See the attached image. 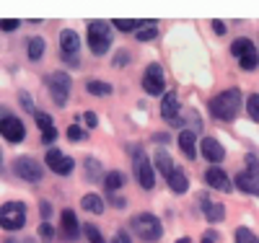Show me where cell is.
<instances>
[{
    "label": "cell",
    "mask_w": 259,
    "mask_h": 243,
    "mask_svg": "<svg viewBox=\"0 0 259 243\" xmlns=\"http://www.w3.org/2000/svg\"><path fill=\"white\" fill-rule=\"evenodd\" d=\"M83 233H85V238H89V243H106V240H104V235H101V230H99L94 223L83 225Z\"/></svg>",
    "instance_id": "cell-31"
},
{
    "label": "cell",
    "mask_w": 259,
    "mask_h": 243,
    "mask_svg": "<svg viewBox=\"0 0 259 243\" xmlns=\"http://www.w3.org/2000/svg\"><path fill=\"white\" fill-rule=\"evenodd\" d=\"M112 26L119 29V31H124V34H133V31H138L143 24H140V21H133V18H117Z\"/></svg>",
    "instance_id": "cell-28"
},
{
    "label": "cell",
    "mask_w": 259,
    "mask_h": 243,
    "mask_svg": "<svg viewBox=\"0 0 259 243\" xmlns=\"http://www.w3.org/2000/svg\"><path fill=\"white\" fill-rule=\"evenodd\" d=\"M26 52H29V60H41L45 57V39L41 36H31L29 39V44H26Z\"/></svg>",
    "instance_id": "cell-24"
},
{
    "label": "cell",
    "mask_w": 259,
    "mask_h": 243,
    "mask_svg": "<svg viewBox=\"0 0 259 243\" xmlns=\"http://www.w3.org/2000/svg\"><path fill=\"white\" fill-rule=\"evenodd\" d=\"M83 124L89 127V129H94V127L99 124V117H96V112H85V114H83Z\"/></svg>",
    "instance_id": "cell-35"
},
{
    "label": "cell",
    "mask_w": 259,
    "mask_h": 243,
    "mask_svg": "<svg viewBox=\"0 0 259 243\" xmlns=\"http://www.w3.org/2000/svg\"><path fill=\"white\" fill-rule=\"evenodd\" d=\"M85 91H89L91 96H112L114 88L109 83H104V80H89L85 83Z\"/></svg>",
    "instance_id": "cell-25"
},
{
    "label": "cell",
    "mask_w": 259,
    "mask_h": 243,
    "mask_svg": "<svg viewBox=\"0 0 259 243\" xmlns=\"http://www.w3.org/2000/svg\"><path fill=\"white\" fill-rule=\"evenodd\" d=\"M246 112H249V117L254 122H259V93H251L246 99Z\"/></svg>",
    "instance_id": "cell-32"
},
{
    "label": "cell",
    "mask_w": 259,
    "mask_h": 243,
    "mask_svg": "<svg viewBox=\"0 0 259 243\" xmlns=\"http://www.w3.org/2000/svg\"><path fill=\"white\" fill-rule=\"evenodd\" d=\"M16 29H18V21H13V18L0 21V31H16Z\"/></svg>",
    "instance_id": "cell-36"
},
{
    "label": "cell",
    "mask_w": 259,
    "mask_h": 243,
    "mask_svg": "<svg viewBox=\"0 0 259 243\" xmlns=\"http://www.w3.org/2000/svg\"><path fill=\"white\" fill-rule=\"evenodd\" d=\"M13 171H16L18 179H24V181H29V184H39L41 176H45V168H41V163H39L36 158H31V156L16 158Z\"/></svg>",
    "instance_id": "cell-10"
},
{
    "label": "cell",
    "mask_w": 259,
    "mask_h": 243,
    "mask_svg": "<svg viewBox=\"0 0 259 243\" xmlns=\"http://www.w3.org/2000/svg\"><path fill=\"white\" fill-rule=\"evenodd\" d=\"M80 207L85 210V212H91V215H101L104 212V197H99V194H85L83 200H80Z\"/></svg>",
    "instance_id": "cell-22"
},
{
    "label": "cell",
    "mask_w": 259,
    "mask_h": 243,
    "mask_svg": "<svg viewBox=\"0 0 259 243\" xmlns=\"http://www.w3.org/2000/svg\"><path fill=\"white\" fill-rule=\"evenodd\" d=\"M34 122L39 124V129H41V132L55 129V122H52V117H50L47 112H34Z\"/></svg>",
    "instance_id": "cell-29"
},
{
    "label": "cell",
    "mask_w": 259,
    "mask_h": 243,
    "mask_svg": "<svg viewBox=\"0 0 259 243\" xmlns=\"http://www.w3.org/2000/svg\"><path fill=\"white\" fill-rule=\"evenodd\" d=\"M212 31L223 36V34H226V24H223V21H218V18H215V21H212Z\"/></svg>",
    "instance_id": "cell-39"
},
{
    "label": "cell",
    "mask_w": 259,
    "mask_h": 243,
    "mask_svg": "<svg viewBox=\"0 0 259 243\" xmlns=\"http://www.w3.org/2000/svg\"><path fill=\"white\" fill-rule=\"evenodd\" d=\"M200 153H202V158L210 161V163H221L226 158L223 145L215 140V137H200Z\"/></svg>",
    "instance_id": "cell-17"
},
{
    "label": "cell",
    "mask_w": 259,
    "mask_h": 243,
    "mask_svg": "<svg viewBox=\"0 0 259 243\" xmlns=\"http://www.w3.org/2000/svg\"><path fill=\"white\" fill-rule=\"evenodd\" d=\"M130 228H133V233L138 238H143V240H158L163 235V225H161V220L153 212L135 215L133 220H130Z\"/></svg>",
    "instance_id": "cell-4"
},
{
    "label": "cell",
    "mask_w": 259,
    "mask_h": 243,
    "mask_svg": "<svg viewBox=\"0 0 259 243\" xmlns=\"http://www.w3.org/2000/svg\"><path fill=\"white\" fill-rule=\"evenodd\" d=\"M205 184L210 189H218V191H231L233 189V181H231V176L221 168V166H210L205 171Z\"/></svg>",
    "instance_id": "cell-14"
},
{
    "label": "cell",
    "mask_w": 259,
    "mask_h": 243,
    "mask_svg": "<svg viewBox=\"0 0 259 243\" xmlns=\"http://www.w3.org/2000/svg\"><path fill=\"white\" fill-rule=\"evenodd\" d=\"M68 137H70L73 142H80V140H85V129H83L80 124H70V127H68Z\"/></svg>",
    "instance_id": "cell-33"
},
{
    "label": "cell",
    "mask_w": 259,
    "mask_h": 243,
    "mask_svg": "<svg viewBox=\"0 0 259 243\" xmlns=\"http://www.w3.org/2000/svg\"><path fill=\"white\" fill-rule=\"evenodd\" d=\"M0 137H6L8 142H24L26 137V127L18 117H11V114H3L0 117Z\"/></svg>",
    "instance_id": "cell-11"
},
{
    "label": "cell",
    "mask_w": 259,
    "mask_h": 243,
    "mask_svg": "<svg viewBox=\"0 0 259 243\" xmlns=\"http://www.w3.org/2000/svg\"><path fill=\"white\" fill-rule=\"evenodd\" d=\"M47 88H50V96L57 106H65L70 99V75L68 73H50L47 75Z\"/></svg>",
    "instance_id": "cell-8"
},
{
    "label": "cell",
    "mask_w": 259,
    "mask_h": 243,
    "mask_svg": "<svg viewBox=\"0 0 259 243\" xmlns=\"http://www.w3.org/2000/svg\"><path fill=\"white\" fill-rule=\"evenodd\" d=\"M45 161H47V168L55 171V173H60V176H68V173H73V168H75V161H73L70 156H65L62 150H47Z\"/></svg>",
    "instance_id": "cell-13"
},
{
    "label": "cell",
    "mask_w": 259,
    "mask_h": 243,
    "mask_svg": "<svg viewBox=\"0 0 259 243\" xmlns=\"http://www.w3.org/2000/svg\"><path fill=\"white\" fill-rule=\"evenodd\" d=\"M112 243H133V240H130V233L127 230H117L114 238H112Z\"/></svg>",
    "instance_id": "cell-38"
},
{
    "label": "cell",
    "mask_w": 259,
    "mask_h": 243,
    "mask_svg": "<svg viewBox=\"0 0 259 243\" xmlns=\"http://www.w3.org/2000/svg\"><path fill=\"white\" fill-rule=\"evenodd\" d=\"M127 62H130V57H127V52L122 50V52H119V55L114 57V65H117V68H119V65H127Z\"/></svg>",
    "instance_id": "cell-42"
},
{
    "label": "cell",
    "mask_w": 259,
    "mask_h": 243,
    "mask_svg": "<svg viewBox=\"0 0 259 243\" xmlns=\"http://www.w3.org/2000/svg\"><path fill=\"white\" fill-rule=\"evenodd\" d=\"M166 184H168V189L174 194H187L189 191V176L182 168H174V173L166 179Z\"/></svg>",
    "instance_id": "cell-20"
},
{
    "label": "cell",
    "mask_w": 259,
    "mask_h": 243,
    "mask_svg": "<svg viewBox=\"0 0 259 243\" xmlns=\"http://www.w3.org/2000/svg\"><path fill=\"white\" fill-rule=\"evenodd\" d=\"M0 168H3V150H0Z\"/></svg>",
    "instance_id": "cell-48"
},
{
    "label": "cell",
    "mask_w": 259,
    "mask_h": 243,
    "mask_svg": "<svg viewBox=\"0 0 259 243\" xmlns=\"http://www.w3.org/2000/svg\"><path fill=\"white\" fill-rule=\"evenodd\" d=\"M124 181H127V179H124V173H122V171H109V173L104 176V186L109 189V191L122 189V186H124Z\"/></svg>",
    "instance_id": "cell-26"
},
{
    "label": "cell",
    "mask_w": 259,
    "mask_h": 243,
    "mask_svg": "<svg viewBox=\"0 0 259 243\" xmlns=\"http://www.w3.org/2000/svg\"><path fill=\"white\" fill-rule=\"evenodd\" d=\"M231 55L239 60V65L244 70H254L259 65V50L254 47V41L246 39V36H239L233 44H231Z\"/></svg>",
    "instance_id": "cell-7"
},
{
    "label": "cell",
    "mask_w": 259,
    "mask_h": 243,
    "mask_svg": "<svg viewBox=\"0 0 259 243\" xmlns=\"http://www.w3.org/2000/svg\"><path fill=\"white\" fill-rule=\"evenodd\" d=\"M112 39H114V34H112V24H109V21L99 18V21H91V24H89V47H91L94 55H106V52H109Z\"/></svg>",
    "instance_id": "cell-2"
},
{
    "label": "cell",
    "mask_w": 259,
    "mask_h": 243,
    "mask_svg": "<svg viewBox=\"0 0 259 243\" xmlns=\"http://www.w3.org/2000/svg\"><path fill=\"white\" fill-rule=\"evenodd\" d=\"M161 117L168 124H182V119H179V99H177L174 91H166L161 96Z\"/></svg>",
    "instance_id": "cell-15"
},
{
    "label": "cell",
    "mask_w": 259,
    "mask_h": 243,
    "mask_svg": "<svg viewBox=\"0 0 259 243\" xmlns=\"http://www.w3.org/2000/svg\"><path fill=\"white\" fill-rule=\"evenodd\" d=\"M26 225V205L24 202H6L0 207V228L3 230H21Z\"/></svg>",
    "instance_id": "cell-6"
},
{
    "label": "cell",
    "mask_w": 259,
    "mask_h": 243,
    "mask_svg": "<svg viewBox=\"0 0 259 243\" xmlns=\"http://www.w3.org/2000/svg\"><path fill=\"white\" fill-rule=\"evenodd\" d=\"M153 168L163 176V179H168L171 173H174V163H171V156L166 150H158L156 156H153Z\"/></svg>",
    "instance_id": "cell-21"
},
{
    "label": "cell",
    "mask_w": 259,
    "mask_h": 243,
    "mask_svg": "<svg viewBox=\"0 0 259 243\" xmlns=\"http://www.w3.org/2000/svg\"><path fill=\"white\" fill-rule=\"evenodd\" d=\"M215 240H218V233H215V230L202 233V243H215Z\"/></svg>",
    "instance_id": "cell-40"
},
{
    "label": "cell",
    "mask_w": 259,
    "mask_h": 243,
    "mask_svg": "<svg viewBox=\"0 0 259 243\" xmlns=\"http://www.w3.org/2000/svg\"><path fill=\"white\" fill-rule=\"evenodd\" d=\"M197 132L194 129H182L179 132V150L184 153V156L189 158V161H194L197 158Z\"/></svg>",
    "instance_id": "cell-19"
},
{
    "label": "cell",
    "mask_w": 259,
    "mask_h": 243,
    "mask_svg": "<svg viewBox=\"0 0 259 243\" xmlns=\"http://www.w3.org/2000/svg\"><path fill=\"white\" fill-rule=\"evenodd\" d=\"M177 243H192V238H179Z\"/></svg>",
    "instance_id": "cell-47"
},
{
    "label": "cell",
    "mask_w": 259,
    "mask_h": 243,
    "mask_svg": "<svg viewBox=\"0 0 259 243\" xmlns=\"http://www.w3.org/2000/svg\"><path fill=\"white\" fill-rule=\"evenodd\" d=\"M6 243H26V240H16V238H6Z\"/></svg>",
    "instance_id": "cell-46"
},
{
    "label": "cell",
    "mask_w": 259,
    "mask_h": 243,
    "mask_svg": "<svg viewBox=\"0 0 259 243\" xmlns=\"http://www.w3.org/2000/svg\"><path fill=\"white\" fill-rule=\"evenodd\" d=\"M143 88H145V93H150V96H163L166 93V75H163V68L158 62H150L145 68Z\"/></svg>",
    "instance_id": "cell-9"
},
{
    "label": "cell",
    "mask_w": 259,
    "mask_h": 243,
    "mask_svg": "<svg viewBox=\"0 0 259 243\" xmlns=\"http://www.w3.org/2000/svg\"><path fill=\"white\" fill-rule=\"evenodd\" d=\"M153 140H156L158 145H166V142H168V135H166V132H158V135H156Z\"/></svg>",
    "instance_id": "cell-44"
},
{
    "label": "cell",
    "mask_w": 259,
    "mask_h": 243,
    "mask_svg": "<svg viewBox=\"0 0 259 243\" xmlns=\"http://www.w3.org/2000/svg\"><path fill=\"white\" fill-rule=\"evenodd\" d=\"M85 176H89V181H99V176H101V163H99V158H94V156L85 158Z\"/></svg>",
    "instance_id": "cell-27"
},
{
    "label": "cell",
    "mask_w": 259,
    "mask_h": 243,
    "mask_svg": "<svg viewBox=\"0 0 259 243\" xmlns=\"http://www.w3.org/2000/svg\"><path fill=\"white\" fill-rule=\"evenodd\" d=\"M200 207L207 217V223H223L226 220V207L218 205V202H212L210 200V194H200Z\"/></svg>",
    "instance_id": "cell-18"
},
{
    "label": "cell",
    "mask_w": 259,
    "mask_h": 243,
    "mask_svg": "<svg viewBox=\"0 0 259 243\" xmlns=\"http://www.w3.org/2000/svg\"><path fill=\"white\" fill-rule=\"evenodd\" d=\"M39 235L45 238V240H52V238H55V228H52V225L47 223V220H45V223L39 225Z\"/></svg>",
    "instance_id": "cell-34"
},
{
    "label": "cell",
    "mask_w": 259,
    "mask_h": 243,
    "mask_svg": "<svg viewBox=\"0 0 259 243\" xmlns=\"http://www.w3.org/2000/svg\"><path fill=\"white\" fill-rule=\"evenodd\" d=\"M133 173L135 179L143 189H153L156 186V171H153V163H150V158L145 156L143 148H135L133 150Z\"/></svg>",
    "instance_id": "cell-5"
},
{
    "label": "cell",
    "mask_w": 259,
    "mask_h": 243,
    "mask_svg": "<svg viewBox=\"0 0 259 243\" xmlns=\"http://www.w3.org/2000/svg\"><path fill=\"white\" fill-rule=\"evenodd\" d=\"M50 212H52V207H50V202H41V215H45V220L50 217Z\"/></svg>",
    "instance_id": "cell-45"
},
{
    "label": "cell",
    "mask_w": 259,
    "mask_h": 243,
    "mask_svg": "<svg viewBox=\"0 0 259 243\" xmlns=\"http://www.w3.org/2000/svg\"><path fill=\"white\" fill-rule=\"evenodd\" d=\"M158 36V24L156 21H145V24L135 31V39L138 41H150V39H156Z\"/></svg>",
    "instance_id": "cell-23"
},
{
    "label": "cell",
    "mask_w": 259,
    "mask_h": 243,
    "mask_svg": "<svg viewBox=\"0 0 259 243\" xmlns=\"http://www.w3.org/2000/svg\"><path fill=\"white\" fill-rule=\"evenodd\" d=\"M60 230H62V238L65 240H78V235H80V223H78V215L73 212V210H62V215H60Z\"/></svg>",
    "instance_id": "cell-16"
},
{
    "label": "cell",
    "mask_w": 259,
    "mask_h": 243,
    "mask_svg": "<svg viewBox=\"0 0 259 243\" xmlns=\"http://www.w3.org/2000/svg\"><path fill=\"white\" fill-rule=\"evenodd\" d=\"M21 104H24V109H29V112H34V106H31V99L26 91H21Z\"/></svg>",
    "instance_id": "cell-41"
},
{
    "label": "cell",
    "mask_w": 259,
    "mask_h": 243,
    "mask_svg": "<svg viewBox=\"0 0 259 243\" xmlns=\"http://www.w3.org/2000/svg\"><path fill=\"white\" fill-rule=\"evenodd\" d=\"M236 243H259V238L254 235V230H249V228H236Z\"/></svg>",
    "instance_id": "cell-30"
},
{
    "label": "cell",
    "mask_w": 259,
    "mask_h": 243,
    "mask_svg": "<svg viewBox=\"0 0 259 243\" xmlns=\"http://www.w3.org/2000/svg\"><path fill=\"white\" fill-rule=\"evenodd\" d=\"M57 140V127L55 129H47V132H41V142H45V145H52Z\"/></svg>",
    "instance_id": "cell-37"
},
{
    "label": "cell",
    "mask_w": 259,
    "mask_h": 243,
    "mask_svg": "<svg viewBox=\"0 0 259 243\" xmlns=\"http://www.w3.org/2000/svg\"><path fill=\"white\" fill-rule=\"evenodd\" d=\"M233 186L244 191V194H254L259 197V158L256 156H246V171H239L233 176Z\"/></svg>",
    "instance_id": "cell-3"
},
{
    "label": "cell",
    "mask_w": 259,
    "mask_h": 243,
    "mask_svg": "<svg viewBox=\"0 0 259 243\" xmlns=\"http://www.w3.org/2000/svg\"><path fill=\"white\" fill-rule=\"evenodd\" d=\"M241 104H244V96L239 88H226V91L210 99V114L218 122H233L241 112Z\"/></svg>",
    "instance_id": "cell-1"
},
{
    "label": "cell",
    "mask_w": 259,
    "mask_h": 243,
    "mask_svg": "<svg viewBox=\"0 0 259 243\" xmlns=\"http://www.w3.org/2000/svg\"><path fill=\"white\" fill-rule=\"evenodd\" d=\"M112 207L124 210V207H127V200H122V197H112Z\"/></svg>",
    "instance_id": "cell-43"
},
{
    "label": "cell",
    "mask_w": 259,
    "mask_h": 243,
    "mask_svg": "<svg viewBox=\"0 0 259 243\" xmlns=\"http://www.w3.org/2000/svg\"><path fill=\"white\" fill-rule=\"evenodd\" d=\"M60 52H62V60L70 62V65H78V52H80V39L73 29H65L60 34Z\"/></svg>",
    "instance_id": "cell-12"
}]
</instances>
